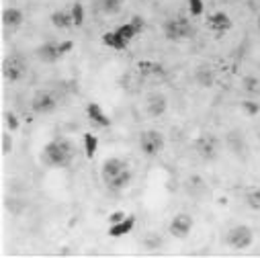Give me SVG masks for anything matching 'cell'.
<instances>
[{"label":"cell","mask_w":260,"mask_h":258,"mask_svg":"<svg viewBox=\"0 0 260 258\" xmlns=\"http://www.w3.org/2000/svg\"><path fill=\"white\" fill-rule=\"evenodd\" d=\"M117 31V35L121 37V41L125 43V45H129V43H132L140 33H138V29L132 25V21H129V23H125V25H121V27H117L115 29Z\"/></svg>","instance_id":"obj_20"},{"label":"cell","mask_w":260,"mask_h":258,"mask_svg":"<svg viewBox=\"0 0 260 258\" xmlns=\"http://www.w3.org/2000/svg\"><path fill=\"white\" fill-rule=\"evenodd\" d=\"M27 74V63L21 53H11L3 59V76L9 82H19Z\"/></svg>","instance_id":"obj_4"},{"label":"cell","mask_w":260,"mask_h":258,"mask_svg":"<svg viewBox=\"0 0 260 258\" xmlns=\"http://www.w3.org/2000/svg\"><path fill=\"white\" fill-rule=\"evenodd\" d=\"M13 150V140H11V134H3V154H11Z\"/></svg>","instance_id":"obj_31"},{"label":"cell","mask_w":260,"mask_h":258,"mask_svg":"<svg viewBox=\"0 0 260 258\" xmlns=\"http://www.w3.org/2000/svg\"><path fill=\"white\" fill-rule=\"evenodd\" d=\"M125 170H129V162L119 158V156H113V158H107L103 162V168H101V176H103V182H111L113 178H117L119 174H123Z\"/></svg>","instance_id":"obj_8"},{"label":"cell","mask_w":260,"mask_h":258,"mask_svg":"<svg viewBox=\"0 0 260 258\" xmlns=\"http://www.w3.org/2000/svg\"><path fill=\"white\" fill-rule=\"evenodd\" d=\"M205 11L203 0H188V15L190 17H201Z\"/></svg>","instance_id":"obj_28"},{"label":"cell","mask_w":260,"mask_h":258,"mask_svg":"<svg viewBox=\"0 0 260 258\" xmlns=\"http://www.w3.org/2000/svg\"><path fill=\"white\" fill-rule=\"evenodd\" d=\"M246 88L248 90H256L258 86H256V80L254 78H246Z\"/></svg>","instance_id":"obj_35"},{"label":"cell","mask_w":260,"mask_h":258,"mask_svg":"<svg viewBox=\"0 0 260 258\" xmlns=\"http://www.w3.org/2000/svg\"><path fill=\"white\" fill-rule=\"evenodd\" d=\"M228 146H230V148H232V152H236V154H242V152L246 150L244 138H242V136H238V132H232V134L228 136Z\"/></svg>","instance_id":"obj_25"},{"label":"cell","mask_w":260,"mask_h":258,"mask_svg":"<svg viewBox=\"0 0 260 258\" xmlns=\"http://www.w3.org/2000/svg\"><path fill=\"white\" fill-rule=\"evenodd\" d=\"M51 23L57 29H70V27H74L72 11H53L51 13Z\"/></svg>","instance_id":"obj_19"},{"label":"cell","mask_w":260,"mask_h":258,"mask_svg":"<svg viewBox=\"0 0 260 258\" xmlns=\"http://www.w3.org/2000/svg\"><path fill=\"white\" fill-rule=\"evenodd\" d=\"M23 21H25V15H23V11L21 9H15V7H11V9H5L3 11V25L7 27V29H19L21 25H23Z\"/></svg>","instance_id":"obj_13"},{"label":"cell","mask_w":260,"mask_h":258,"mask_svg":"<svg viewBox=\"0 0 260 258\" xmlns=\"http://www.w3.org/2000/svg\"><path fill=\"white\" fill-rule=\"evenodd\" d=\"M258 29H260V19H258Z\"/></svg>","instance_id":"obj_36"},{"label":"cell","mask_w":260,"mask_h":258,"mask_svg":"<svg viewBox=\"0 0 260 258\" xmlns=\"http://www.w3.org/2000/svg\"><path fill=\"white\" fill-rule=\"evenodd\" d=\"M35 55L39 61L43 63H53L61 57L59 53V43H53V41H47V43H41L37 49H35Z\"/></svg>","instance_id":"obj_11"},{"label":"cell","mask_w":260,"mask_h":258,"mask_svg":"<svg viewBox=\"0 0 260 258\" xmlns=\"http://www.w3.org/2000/svg\"><path fill=\"white\" fill-rule=\"evenodd\" d=\"M138 72L144 78H148V76H164V68L160 66L158 61H150V59L138 61Z\"/></svg>","instance_id":"obj_18"},{"label":"cell","mask_w":260,"mask_h":258,"mask_svg":"<svg viewBox=\"0 0 260 258\" xmlns=\"http://www.w3.org/2000/svg\"><path fill=\"white\" fill-rule=\"evenodd\" d=\"M132 25L138 29V33H142L144 29H146V21L140 17V15H136V17H132Z\"/></svg>","instance_id":"obj_32"},{"label":"cell","mask_w":260,"mask_h":258,"mask_svg":"<svg viewBox=\"0 0 260 258\" xmlns=\"http://www.w3.org/2000/svg\"><path fill=\"white\" fill-rule=\"evenodd\" d=\"M168 109V99L162 92H150L146 96V113L150 117H162Z\"/></svg>","instance_id":"obj_9"},{"label":"cell","mask_w":260,"mask_h":258,"mask_svg":"<svg viewBox=\"0 0 260 258\" xmlns=\"http://www.w3.org/2000/svg\"><path fill=\"white\" fill-rule=\"evenodd\" d=\"M246 205L254 211L260 209V186H254V188L246 190Z\"/></svg>","instance_id":"obj_24"},{"label":"cell","mask_w":260,"mask_h":258,"mask_svg":"<svg viewBox=\"0 0 260 258\" xmlns=\"http://www.w3.org/2000/svg\"><path fill=\"white\" fill-rule=\"evenodd\" d=\"M72 19H74V27H82L84 25V7H82V3H74L72 5Z\"/></svg>","instance_id":"obj_27"},{"label":"cell","mask_w":260,"mask_h":258,"mask_svg":"<svg viewBox=\"0 0 260 258\" xmlns=\"http://www.w3.org/2000/svg\"><path fill=\"white\" fill-rule=\"evenodd\" d=\"M225 242L234 248V250H248L254 242V234L248 225H236L225 234Z\"/></svg>","instance_id":"obj_6"},{"label":"cell","mask_w":260,"mask_h":258,"mask_svg":"<svg viewBox=\"0 0 260 258\" xmlns=\"http://www.w3.org/2000/svg\"><path fill=\"white\" fill-rule=\"evenodd\" d=\"M168 230H170V234H172L174 238L184 240V238L190 234V230H192V217H190L188 213H178V215L172 217Z\"/></svg>","instance_id":"obj_10"},{"label":"cell","mask_w":260,"mask_h":258,"mask_svg":"<svg viewBox=\"0 0 260 258\" xmlns=\"http://www.w3.org/2000/svg\"><path fill=\"white\" fill-rule=\"evenodd\" d=\"M134 228H136V215L129 213L125 219H121V221H117V223H111L109 236H111V238H121V236H127L129 232H134Z\"/></svg>","instance_id":"obj_12"},{"label":"cell","mask_w":260,"mask_h":258,"mask_svg":"<svg viewBox=\"0 0 260 258\" xmlns=\"http://www.w3.org/2000/svg\"><path fill=\"white\" fill-rule=\"evenodd\" d=\"M125 217H127L125 211H115V213L109 215V223H117V221H121V219H125Z\"/></svg>","instance_id":"obj_34"},{"label":"cell","mask_w":260,"mask_h":258,"mask_svg":"<svg viewBox=\"0 0 260 258\" xmlns=\"http://www.w3.org/2000/svg\"><path fill=\"white\" fill-rule=\"evenodd\" d=\"M207 27L215 33H225L232 29V19L225 15V13H215L207 19Z\"/></svg>","instance_id":"obj_15"},{"label":"cell","mask_w":260,"mask_h":258,"mask_svg":"<svg viewBox=\"0 0 260 258\" xmlns=\"http://www.w3.org/2000/svg\"><path fill=\"white\" fill-rule=\"evenodd\" d=\"M5 121H7V125L13 129V132H17V129H19V119H17L15 113H5Z\"/></svg>","instance_id":"obj_30"},{"label":"cell","mask_w":260,"mask_h":258,"mask_svg":"<svg viewBox=\"0 0 260 258\" xmlns=\"http://www.w3.org/2000/svg\"><path fill=\"white\" fill-rule=\"evenodd\" d=\"M57 107V96L51 92V90H37L31 99V109L33 113L37 115H47V113H53Z\"/></svg>","instance_id":"obj_7"},{"label":"cell","mask_w":260,"mask_h":258,"mask_svg":"<svg viewBox=\"0 0 260 258\" xmlns=\"http://www.w3.org/2000/svg\"><path fill=\"white\" fill-rule=\"evenodd\" d=\"M76 148L68 138H53L43 146L41 160L51 168H68L74 162Z\"/></svg>","instance_id":"obj_1"},{"label":"cell","mask_w":260,"mask_h":258,"mask_svg":"<svg viewBox=\"0 0 260 258\" xmlns=\"http://www.w3.org/2000/svg\"><path fill=\"white\" fill-rule=\"evenodd\" d=\"M192 148L197 152L199 158L207 160V162H213L217 156H219V150H221V144H219V138L213 136V134H203L199 136L197 140L192 142Z\"/></svg>","instance_id":"obj_3"},{"label":"cell","mask_w":260,"mask_h":258,"mask_svg":"<svg viewBox=\"0 0 260 258\" xmlns=\"http://www.w3.org/2000/svg\"><path fill=\"white\" fill-rule=\"evenodd\" d=\"M194 80H197V84L203 88H211L215 84V74L209 66H199L194 70Z\"/></svg>","instance_id":"obj_17"},{"label":"cell","mask_w":260,"mask_h":258,"mask_svg":"<svg viewBox=\"0 0 260 258\" xmlns=\"http://www.w3.org/2000/svg\"><path fill=\"white\" fill-rule=\"evenodd\" d=\"M86 115H88V119H90L92 123H96L99 127H111V117L105 115V111H103V107H101L99 103H88V105H86Z\"/></svg>","instance_id":"obj_14"},{"label":"cell","mask_w":260,"mask_h":258,"mask_svg":"<svg viewBox=\"0 0 260 258\" xmlns=\"http://www.w3.org/2000/svg\"><path fill=\"white\" fill-rule=\"evenodd\" d=\"M123 3H125V0H103L101 9H103L105 15H117L123 9Z\"/></svg>","instance_id":"obj_26"},{"label":"cell","mask_w":260,"mask_h":258,"mask_svg":"<svg viewBox=\"0 0 260 258\" xmlns=\"http://www.w3.org/2000/svg\"><path fill=\"white\" fill-rule=\"evenodd\" d=\"M164 146H166V140L160 132H156V129H148V132H144L140 136V150L150 158L162 154Z\"/></svg>","instance_id":"obj_5"},{"label":"cell","mask_w":260,"mask_h":258,"mask_svg":"<svg viewBox=\"0 0 260 258\" xmlns=\"http://www.w3.org/2000/svg\"><path fill=\"white\" fill-rule=\"evenodd\" d=\"M132 180H134V172H132V168H129V170H125L123 174H119L117 178H113L111 182H107L105 186H107L109 190H113V192H119V190H125L129 184H132Z\"/></svg>","instance_id":"obj_16"},{"label":"cell","mask_w":260,"mask_h":258,"mask_svg":"<svg viewBox=\"0 0 260 258\" xmlns=\"http://www.w3.org/2000/svg\"><path fill=\"white\" fill-rule=\"evenodd\" d=\"M186 190L190 192V195H194V197H201L203 192L207 190V184L203 182L201 176H190V178L186 180Z\"/></svg>","instance_id":"obj_21"},{"label":"cell","mask_w":260,"mask_h":258,"mask_svg":"<svg viewBox=\"0 0 260 258\" xmlns=\"http://www.w3.org/2000/svg\"><path fill=\"white\" fill-rule=\"evenodd\" d=\"M72 47H74V41H70V39L61 41V43H59V53H61V55H66L68 51H72Z\"/></svg>","instance_id":"obj_33"},{"label":"cell","mask_w":260,"mask_h":258,"mask_svg":"<svg viewBox=\"0 0 260 258\" xmlns=\"http://www.w3.org/2000/svg\"><path fill=\"white\" fill-rule=\"evenodd\" d=\"M242 109L248 113V117H256V115L260 113V105L254 103V101H244V103H242Z\"/></svg>","instance_id":"obj_29"},{"label":"cell","mask_w":260,"mask_h":258,"mask_svg":"<svg viewBox=\"0 0 260 258\" xmlns=\"http://www.w3.org/2000/svg\"><path fill=\"white\" fill-rule=\"evenodd\" d=\"M96 148H99V138L94 134H84V154H86L88 160L94 158Z\"/></svg>","instance_id":"obj_23"},{"label":"cell","mask_w":260,"mask_h":258,"mask_svg":"<svg viewBox=\"0 0 260 258\" xmlns=\"http://www.w3.org/2000/svg\"><path fill=\"white\" fill-rule=\"evenodd\" d=\"M103 43L107 45V47H111V49H115V51H123L127 45L121 41V37L117 35V31H107L105 35H103Z\"/></svg>","instance_id":"obj_22"},{"label":"cell","mask_w":260,"mask_h":258,"mask_svg":"<svg viewBox=\"0 0 260 258\" xmlns=\"http://www.w3.org/2000/svg\"><path fill=\"white\" fill-rule=\"evenodd\" d=\"M194 35V29L186 17H172L164 23V37L168 41H186Z\"/></svg>","instance_id":"obj_2"}]
</instances>
